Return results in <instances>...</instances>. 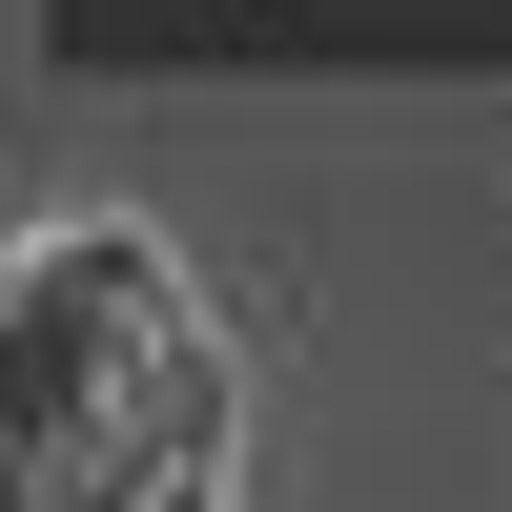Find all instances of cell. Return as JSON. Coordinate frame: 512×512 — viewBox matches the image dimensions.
<instances>
[{
	"instance_id": "6da1fadb",
	"label": "cell",
	"mask_w": 512,
	"mask_h": 512,
	"mask_svg": "<svg viewBox=\"0 0 512 512\" xmlns=\"http://www.w3.org/2000/svg\"><path fill=\"white\" fill-rule=\"evenodd\" d=\"M226 328L185 308L144 226H41L0 246V512H164L185 451H226Z\"/></svg>"
},
{
	"instance_id": "7a4b0ae2",
	"label": "cell",
	"mask_w": 512,
	"mask_h": 512,
	"mask_svg": "<svg viewBox=\"0 0 512 512\" xmlns=\"http://www.w3.org/2000/svg\"><path fill=\"white\" fill-rule=\"evenodd\" d=\"M164 512H226V451H185V472H164Z\"/></svg>"
}]
</instances>
